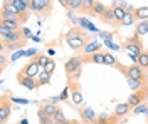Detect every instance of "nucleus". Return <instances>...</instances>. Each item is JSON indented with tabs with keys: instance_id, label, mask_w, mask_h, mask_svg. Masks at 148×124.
Returning <instances> with one entry per match:
<instances>
[{
	"instance_id": "f257e3e1",
	"label": "nucleus",
	"mask_w": 148,
	"mask_h": 124,
	"mask_svg": "<svg viewBox=\"0 0 148 124\" xmlns=\"http://www.w3.org/2000/svg\"><path fill=\"white\" fill-rule=\"evenodd\" d=\"M83 59L79 56H74V57H69L64 64V72L66 77H67V82H77L79 77H81V72H83Z\"/></svg>"
},
{
	"instance_id": "f03ea898",
	"label": "nucleus",
	"mask_w": 148,
	"mask_h": 124,
	"mask_svg": "<svg viewBox=\"0 0 148 124\" xmlns=\"http://www.w3.org/2000/svg\"><path fill=\"white\" fill-rule=\"evenodd\" d=\"M125 50L128 52L130 59L133 60V64H136L138 62V57L140 54L143 52V45H141V40H140V37L135 34V37L130 39V40H126V44H125Z\"/></svg>"
},
{
	"instance_id": "7ed1b4c3",
	"label": "nucleus",
	"mask_w": 148,
	"mask_h": 124,
	"mask_svg": "<svg viewBox=\"0 0 148 124\" xmlns=\"http://www.w3.org/2000/svg\"><path fill=\"white\" fill-rule=\"evenodd\" d=\"M30 10L40 15H49L52 10V2L51 0H30Z\"/></svg>"
},
{
	"instance_id": "20e7f679",
	"label": "nucleus",
	"mask_w": 148,
	"mask_h": 124,
	"mask_svg": "<svg viewBox=\"0 0 148 124\" xmlns=\"http://www.w3.org/2000/svg\"><path fill=\"white\" fill-rule=\"evenodd\" d=\"M10 112H12V101H10V97H2L0 99V123L5 124L9 121L10 117Z\"/></svg>"
},
{
	"instance_id": "39448f33",
	"label": "nucleus",
	"mask_w": 148,
	"mask_h": 124,
	"mask_svg": "<svg viewBox=\"0 0 148 124\" xmlns=\"http://www.w3.org/2000/svg\"><path fill=\"white\" fill-rule=\"evenodd\" d=\"M40 70H42V67L37 64L36 59H32V60H29L27 64L22 67V70H20V72H22L24 76H27V77H34V79H36V77L39 76V74H40Z\"/></svg>"
},
{
	"instance_id": "423d86ee",
	"label": "nucleus",
	"mask_w": 148,
	"mask_h": 124,
	"mask_svg": "<svg viewBox=\"0 0 148 124\" xmlns=\"http://www.w3.org/2000/svg\"><path fill=\"white\" fill-rule=\"evenodd\" d=\"M66 42H67V45L73 49V50H83V49L91 42V35H89V34H84L83 37L69 39V40H66Z\"/></svg>"
},
{
	"instance_id": "0eeeda50",
	"label": "nucleus",
	"mask_w": 148,
	"mask_h": 124,
	"mask_svg": "<svg viewBox=\"0 0 148 124\" xmlns=\"http://www.w3.org/2000/svg\"><path fill=\"white\" fill-rule=\"evenodd\" d=\"M125 77H131V79H136V81H141L145 82V72L143 69L138 66V64H131V66L126 67V72L123 74Z\"/></svg>"
},
{
	"instance_id": "6e6552de",
	"label": "nucleus",
	"mask_w": 148,
	"mask_h": 124,
	"mask_svg": "<svg viewBox=\"0 0 148 124\" xmlns=\"http://www.w3.org/2000/svg\"><path fill=\"white\" fill-rule=\"evenodd\" d=\"M25 37L22 35V32L20 30H15V32H12L10 30L7 35H3V37H0V44L2 45H7V44H14V42H24Z\"/></svg>"
},
{
	"instance_id": "1a4fd4ad",
	"label": "nucleus",
	"mask_w": 148,
	"mask_h": 124,
	"mask_svg": "<svg viewBox=\"0 0 148 124\" xmlns=\"http://www.w3.org/2000/svg\"><path fill=\"white\" fill-rule=\"evenodd\" d=\"M145 97H147V89L143 87L141 91H136V92H133V94L128 97V101H126V102H128V104L131 106L133 109H135L136 106H140V104H143V102H145Z\"/></svg>"
},
{
	"instance_id": "9d476101",
	"label": "nucleus",
	"mask_w": 148,
	"mask_h": 124,
	"mask_svg": "<svg viewBox=\"0 0 148 124\" xmlns=\"http://www.w3.org/2000/svg\"><path fill=\"white\" fill-rule=\"evenodd\" d=\"M17 81H18V84H20V86L25 87V89H29V91H34V89H37V87H39V84H37V79L24 76L22 72H18V74H17Z\"/></svg>"
},
{
	"instance_id": "9b49d317",
	"label": "nucleus",
	"mask_w": 148,
	"mask_h": 124,
	"mask_svg": "<svg viewBox=\"0 0 148 124\" xmlns=\"http://www.w3.org/2000/svg\"><path fill=\"white\" fill-rule=\"evenodd\" d=\"M81 119H83V123L86 124H94L98 121V114H96V111L89 107V106H86L81 109Z\"/></svg>"
},
{
	"instance_id": "f8f14e48",
	"label": "nucleus",
	"mask_w": 148,
	"mask_h": 124,
	"mask_svg": "<svg viewBox=\"0 0 148 124\" xmlns=\"http://www.w3.org/2000/svg\"><path fill=\"white\" fill-rule=\"evenodd\" d=\"M69 89H71V97H73L74 104L76 106L83 104V92H81L79 86H77L76 82H69Z\"/></svg>"
},
{
	"instance_id": "ddd939ff",
	"label": "nucleus",
	"mask_w": 148,
	"mask_h": 124,
	"mask_svg": "<svg viewBox=\"0 0 148 124\" xmlns=\"http://www.w3.org/2000/svg\"><path fill=\"white\" fill-rule=\"evenodd\" d=\"M101 22L108 24V25H111V27H120V24H118V22H116V19H114L113 7H108V9H106V12L103 14V17H101Z\"/></svg>"
},
{
	"instance_id": "4468645a",
	"label": "nucleus",
	"mask_w": 148,
	"mask_h": 124,
	"mask_svg": "<svg viewBox=\"0 0 148 124\" xmlns=\"http://www.w3.org/2000/svg\"><path fill=\"white\" fill-rule=\"evenodd\" d=\"M83 62H92V64H104V52H96V54H88V56H81Z\"/></svg>"
},
{
	"instance_id": "2eb2a0df",
	"label": "nucleus",
	"mask_w": 148,
	"mask_h": 124,
	"mask_svg": "<svg viewBox=\"0 0 148 124\" xmlns=\"http://www.w3.org/2000/svg\"><path fill=\"white\" fill-rule=\"evenodd\" d=\"M120 121V117L114 114H106V112H103V114L98 116V121L94 124H118Z\"/></svg>"
},
{
	"instance_id": "dca6fc26",
	"label": "nucleus",
	"mask_w": 148,
	"mask_h": 124,
	"mask_svg": "<svg viewBox=\"0 0 148 124\" xmlns=\"http://www.w3.org/2000/svg\"><path fill=\"white\" fill-rule=\"evenodd\" d=\"M131 111H133V107H131L128 102H120V104L114 107V112H113V114L118 116V117H125V116H128Z\"/></svg>"
},
{
	"instance_id": "f3484780",
	"label": "nucleus",
	"mask_w": 148,
	"mask_h": 124,
	"mask_svg": "<svg viewBox=\"0 0 148 124\" xmlns=\"http://www.w3.org/2000/svg\"><path fill=\"white\" fill-rule=\"evenodd\" d=\"M20 25H22V22H17V20L0 19V27H5V29L12 30V32H15V30H22L20 29Z\"/></svg>"
},
{
	"instance_id": "a211bd4d",
	"label": "nucleus",
	"mask_w": 148,
	"mask_h": 124,
	"mask_svg": "<svg viewBox=\"0 0 148 124\" xmlns=\"http://www.w3.org/2000/svg\"><path fill=\"white\" fill-rule=\"evenodd\" d=\"M39 109H40V111H44V112H46V114L49 116V117H54V116H56V112H57V111H59L61 107H57V106H56L54 102L47 101V102H42Z\"/></svg>"
},
{
	"instance_id": "6ab92c4d",
	"label": "nucleus",
	"mask_w": 148,
	"mask_h": 124,
	"mask_svg": "<svg viewBox=\"0 0 148 124\" xmlns=\"http://www.w3.org/2000/svg\"><path fill=\"white\" fill-rule=\"evenodd\" d=\"M101 47H103V44H99L98 40H91L86 47L83 49V56H88V54H96V52H101Z\"/></svg>"
},
{
	"instance_id": "aec40b11",
	"label": "nucleus",
	"mask_w": 148,
	"mask_h": 124,
	"mask_svg": "<svg viewBox=\"0 0 148 124\" xmlns=\"http://www.w3.org/2000/svg\"><path fill=\"white\" fill-rule=\"evenodd\" d=\"M7 2H10L20 14H27V10L30 9V2L27 0H7Z\"/></svg>"
},
{
	"instance_id": "412c9836",
	"label": "nucleus",
	"mask_w": 148,
	"mask_h": 124,
	"mask_svg": "<svg viewBox=\"0 0 148 124\" xmlns=\"http://www.w3.org/2000/svg\"><path fill=\"white\" fill-rule=\"evenodd\" d=\"M113 12H114V19H116V22L120 24L121 20H123V17L126 15L128 9L125 7V3H121V5H113Z\"/></svg>"
},
{
	"instance_id": "4be33fe9",
	"label": "nucleus",
	"mask_w": 148,
	"mask_h": 124,
	"mask_svg": "<svg viewBox=\"0 0 148 124\" xmlns=\"http://www.w3.org/2000/svg\"><path fill=\"white\" fill-rule=\"evenodd\" d=\"M64 9L67 12H81V9H83V0H67Z\"/></svg>"
},
{
	"instance_id": "5701e85b",
	"label": "nucleus",
	"mask_w": 148,
	"mask_h": 124,
	"mask_svg": "<svg viewBox=\"0 0 148 124\" xmlns=\"http://www.w3.org/2000/svg\"><path fill=\"white\" fill-rule=\"evenodd\" d=\"M106 9H108V7H106L104 3H101V2H96V3H94V7H92L91 15H92V17H99V19H101L103 14L106 12Z\"/></svg>"
},
{
	"instance_id": "b1692460",
	"label": "nucleus",
	"mask_w": 148,
	"mask_h": 124,
	"mask_svg": "<svg viewBox=\"0 0 148 124\" xmlns=\"http://www.w3.org/2000/svg\"><path fill=\"white\" fill-rule=\"evenodd\" d=\"M133 14H135V17H136V20H148V7L145 5V7H136V9L133 10Z\"/></svg>"
},
{
	"instance_id": "393cba45",
	"label": "nucleus",
	"mask_w": 148,
	"mask_h": 124,
	"mask_svg": "<svg viewBox=\"0 0 148 124\" xmlns=\"http://www.w3.org/2000/svg\"><path fill=\"white\" fill-rule=\"evenodd\" d=\"M84 32L81 27H73V29H69L67 30V34H66V40H69V39H77V37H83Z\"/></svg>"
},
{
	"instance_id": "a878e982",
	"label": "nucleus",
	"mask_w": 148,
	"mask_h": 124,
	"mask_svg": "<svg viewBox=\"0 0 148 124\" xmlns=\"http://www.w3.org/2000/svg\"><path fill=\"white\" fill-rule=\"evenodd\" d=\"M136 20V17H135V14H133V10H130L126 12V15L123 17V20L120 22V25L121 27H128V25H133V22Z\"/></svg>"
},
{
	"instance_id": "bb28decb",
	"label": "nucleus",
	"mask_w": 148,
	"mask_h": 124,
	"mask_svg": "<svg viewBox=\"0 0 148 124\" xmlns=\"http://www.w3.org/2000/svg\"><path fill=\"white\" fill-rule=\"evenodd\" d=\"M135 34H136L138 37L147 35L148 34V20H141V22L136 24V30H135Z\"/></svg>"
},
{
	"instance_id": "cd10ccee",
	"label": "nucleus",
	"mask_w": 148,
	"mask_h": 124,
	"mask_svg": "<svg viewBox=\"0 0 148 124\" xmlns=\"http://www.w3.org/2000/svg\"><path fill=\"white\" fill-rule=\"evenodd\" d=\"M51 77H52V74H49V72H46V70L42 69V70H40V74L36 77V79H37V84H39V86L49 84V82H51Z\"/></svg>"
},
{
	"instance_id": "c85d7f7f",
	"label": "nucleus",
	"mask_w": 148,
	"mask_h": 124,
	"mask_svg": "<svg viewBox=\"0 0 148 124\" xmlns=\"http://www.w3.org/2000/svg\"><path fill=\"white\" fill-rule=\"evenodd\" d=\"M37 119L40 124H54V117H49V116L44 112V111H37Z\"/></svg>"
},
{
	"instance_id": "c756f323",
	"label": "nucleus",
	"mask_w": 148,
	"mask_h": 124,
	"mask_svg": "<svg viewBox=\"0 0 148 124\" xmlns=\"http://www.w3.org/2000/svg\"><path fill=\"white\" fill-rule=\"evenodd\" d=\"M136 64H138V66L143 69V70H145V69L148 70V50H143V52L140 54L138 62H136Z\"/></svg>"
},
{
	"instance_id": "7c9ffc66",
	"label": "nucleus",
	"mask_w": 148,
	"mask_h": 124,
	"mask_svg": "<svg viewBox=\"0 0 148 124\" xmlns=\"http://www.w3.org/2000/svg\"><path fill=\"white\" fill-rule=\"evenodd\" d=\"M79 27H81V29H88V30H91V32H98V29H96V27H94V25H92L86 17L79 19Z\"/></svg>"
},
{
	"instance_id": "2f4dec72",
	"label": "nucleus",
	"mask_w": 148,
	"mask_h": 124,
	"mask_svg": "<svg viewBox=\"0 0 148 124\" xmlns=\"http://www.w3.org/2000/svg\"><path fill=\"white\" fill-rule=\"evenodd\" d=\"M94 3H96V0H83V9H81V12L83 14H91Z\"/></svg>"
},
{
	"instance_id": "473e14b6",
	"label": "nucleus",
	"mask_w": 148,
	"mask_h": 124,
	"mask_svg": "<svg viewBox=\"0 0 148 124\" xmlns=\"http://www.w3.org/2000/svg\"><path fill=\"white\" fill-rule=\"evenodd\" d=\"M24 44H25V40L24 42H14V44H7V45H2V50H17V49H22L24 47Z\"/></svg>"
},
{
	"instance_id": "72a5a7b5",
	"label": "nucleus",
	"mask_w": 148,
	"mask_h": 124,
	"mask_svg": "<svg viewBox=\"0 0 148 124\" xmlns=\"http://www.w3.org/2000/svg\"><path fill=\"white\" fill-rule=\"evenodd\" d=\"M36 60H37V64L44 69V67L47 66V62L51 60V57H49V56H44V54H39V56L36 57Z\"/></svg>"
},
{
	"instance_id": "f704fd0d",
	"label": "nucleus",
	"mask_w": 148,
	"mask_h": 124,
	"mask_svg": "<svg viewBox=\"0 0 148 124\" xmlns=\"http://www.w3.org/2000/svg\"><path fill=\"white\" fill-rule=\"evenodd\" d=\"M54 69H56V60L51 57V60L47 62V66L44 67V70H46V72H49V74H52V72H54Z\"/></svg>"
},
{
	"instance_id": "c9c22d12",
	"label": "nucleus",
	"mask_w": 148,
	"mask_h": 124,
	"mask_svg": "<svg viewBox=\"0 0 148 124\" xmlns=\"http://www.w3.org/2000/svg\"><path fill=\"white\" fill-rule=\"evenodd\" d=\"M145 111H148V106L145 107L143 104H140V106H136V107L133 109V114H141V112H145Z\"/></svg>"
},
{
	"instance_id": "e433bc0d",
	"label": "nucleus",
	"mask_w": 148,
	"mask_h": 124,
	"mask_svg": "<svg viewBox=\"0 0 148 124\" xmlns=\"http://www.w3.org/2000/svg\"><path fill=\"white\" fill-rule=\"evenodd\" d=\"M24 56H25V50H22V49H20V50H18L17 54H14V56L10 57V60H12V62H15V60H18V59H20V57H24Z\"/></svg>"
},
{
	"instance_id": "4c0bfd02",
	"label": "nucleus",
	"mask_w": 148,
	"mask_h": 124,
	"mask_svg": "<svg viewBox=\"0 0 148 124\" xmlns=\"http://www.w3.org/2000/svg\"><path fill=\"white\" fill-rule=\"evenodd\" d=\"M5 67H7V57H5V54L2 50V56H0V70H3Z\"/></svg>"
},
{
	"instance_id": "58836bf2",
	"label": "nucleus",
	"mask_w": 148,
	"mask_h": 124,
	"mask_svg": "<svg viewBox=\"0 0 148 124\" xmlns=\"http://www.w3.org/2000/svg\"><path fill=\"white\" fill-rule=\"evenodd\" d=\"M54 121H66V116H64V112H62V109H59V111L56 112Z\"/></svg>"
},
{
	"instance_id": "ea45409f",
	"label": "nucleus",
	"mask_w": 148,
	"mask_h": 124,
	"mask_svg": "<svg viewBox=\"0 0 148 124\" xmlns=\"http://www.w3.org/2000/svg\"><path fill=\"white\" fill-rule=\"evenodd\" d=\"M67 97H69V87H66L64 91L61 92V96H59V99H61V101H66Z\"/></svg>"
},
{
	"instance_id": "a19ab883",
	"label": "nucleus",
	"mask_w": 148,
	"mask_h": 124,
	"mask_svg": "<svg viewBox=\"0 0 148 124\" xmlns=\"http://www.w3.org/2000/svg\"><path fill=\"white\" fill-rule=\"evenodd\" d=\"M12 102H17V104H29L27 99H18V97H10Z\"/></svg>"
},
{
	"instance_id": "79ce46f5",
	"label": "nucleus",
	"mask_w": 148,
	"mask_h": 124,
	"mask_svg": "<svg viewBox=\"0 0 148 124\" xmlns=\"http://www.w3.org/2000/svg\"><path fill=\"white\" fill-rule=\"evenodd\" d=\"M106 47L113 49V50H120V45H116V44H113L111 40H106Z\"/></svg>"
},
{
	"instance_id": "37998d69",
	"label": "nucleus",
	"mask_w": 148,
	"mask_h": 124,
	"mask_svg": "<svg viewBox=\"0 0 148 124\" xmlns=\"http://www.w3.org/2000/svg\"><path fill=\"white\" fill-rule=\"evenodd\" d=\"M30 56H39L36 49H29V50H25V57H30Z\"/></svg>"
},
{
	"instance_id": "c03bdc74",
	"label": "nucleus",
	"mask_w": 148,
	"mask_h": 124,
	"mask_svg": "<svg viewBox=\"0 0 148 124\" xmlns=\"http://www.w3.org/2000/svg\"><path fill=\"white\" fill-rule=\"evenodd\" d=\"M20 32H22V35H24L25 39H29V37H30V30H29V29H22Z\"/></svg>"
},
{
	"instance_id": "a18cd8bd",
	"label": "nucleus",
	"mask_w": 148,
	"mask_h": 124,
	"mask_svg": "<svg viewBox=\"0 0 148 124\" xmlns=\"http://www.w3.org/2000/svg\"><path fill=\"white\" fill-rule=\"evenodd\" d=\"M64 124H79V121H76V119H66Z\"/></svg>"
},
{
	"instance_id": "49530a36",
	"label": "nucleus",
	"mask_w": 148,
	"mask_h": 124,
	"mask_svg": "<svg viewBox=\"0 0 148 124\" xmlns=\"http://www.w3.org/2000/svg\"><path fill=\"white\" fill-rule=\"evenodd\" d=\"M59 3H61V5H62V7H64L66 3H67V0H59Z\"/></svg>"
},
{
	"instance_id": "de8ad7c7",
	"label": "nucleus",
	"mask_w": 148,
	"mask_h": 124,
	"mask_svg": "<svg viewBox=\"0 0 148 124\" xmlns=\"http://www.w3.org/2000/svg\"><path fill=\"white\" fill-rule=\"evenodd\" d=\"M20 124H29V121H27V119H22V121H20Z\"/></svg>"
},
{
	"instance_id": "09e8293b",
	"label": "nucleus",
	"mask_w": 148,
	"mask_h": 124,
	"mask_svg": "<svg viewBox=\"0 0 148 124\" xmlns=\"http://www.w3.org/2000/svg\"><path fill=\"white\" fill-rule=\"evenodd\" d=\"M54 124H64V121H54Z\"/></svg>"
},
{
	"instance_id": "8fccbe9b",
	"label": "nucleus",
	"mask_w": 148,
	"mask_h": 124,
	"mask_svg": "<svg viewBox=\"0 0 148 124\" xmlns=\"http://www.w3.org/2000/svg\"><path fill=\"white\" fill-rule=\"evenodd\" d=\"M27 2H30V0H27Z\"/></svg>"
}]
</instances>
